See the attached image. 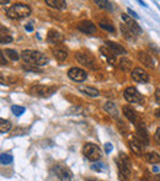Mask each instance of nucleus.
Instances as JSON below:
<instances>
[{
	"label": "nucleus",
	"mask_w": 160,
	"mask_h": 181,
	"mask_svg": "<svg viewBox=\"0 0 160 181\" xmlns=\"http://www.w3.org/2000/svg\"><path fill=\"white\" fill-rule=\"evenodd\" d=\"M79 91L84 92V94H86L87 96H91V97H97L100 95V92L97 89H95V87H91V86H84V85H80L79 87Z\"/></svg>",
	"instance_id": "nucleus-20"
},
{
	"label": "nucleus",
	"mask_w": 160,
	"mask_h": 181,
	"mask_svg": "<svg viewBox=\"0 0 160 181\" xmlns=\"http://www.w3.org/2000/svg\"><path fill=\"white\" fill-rule=\"evenodd\" d=\"M11 111L14 112V115L21 116L22 113L25 112V107H22V106H17V105H14V106H11Z\"/></svg>",
	"instance_id": "nucleus-34"
},
{
	"label": "nucleus",
	"mask_w": 160,
	"mask_h": 181,
	"mask_svg": "<svg viewBox=\"0 0 160 181\" xmlns=\"http://www.w3.org/2000/svg\"><path fill=\"white\" fill-rule=\"evenodd\" d=\"M104 148H105V153L108 154V153H111V150H112L113 147H112L111 143H105V147H104Z\"/></svg>",
	"instance_id": "nucleus-37"
},
{
	"label": "nucleus",
	"mask_w": 160,
	"mask_h": 181,
	"mask_svg": "<svg viewBox=\"0 0 160 181\" xmlns=\"http://www.w3.org/2000/svg\"><path fill=\"white\" fill-rule=\"evenodd\" d=\"M154 141H155L158 144H160V128H158L155 133H154Z\"/></svg>",
	"instance_id": "nucleus-36"
},
{
	"label": "nucleus",
	"mask_w": 160,
	"mask_h": 181,
	"mask_svg": "<svg viewBox=\"0 0 160 181\" xmlns=\"http://www.w3.org/2000/svg\"><path fill=\"white\" fill-rule=\"evenodd\" d=\"M85 181H101V180H97V179H94V178H86Z\"/></svg>",
	"instance_id": "nucleus-44"
},
{
	"label": "nucleus",
	"mask_w": 160,
	"mask_h": 181,
	"mask_svg": "<svg viewBox=\"0 0 160 181\" xmlns=\"http://www.w3.org/2000/svg\"><path fill=\"white\" fill-rule=\"evenodd\" d=\"M47 41L49 43L58 44V43H62L64 41V36L60 32H58V31H55V30H49L48 35H47Z\"/></svg>",
	"instance_id": "nucleus-16"
},
{
	"label": "nucleus",
	"mask_w": 160,
	"mask_h": 181,
	"mask_svg": "<svg viewBox=\"0 0 160 181\" xmlns=\"http://www.w3.org/2000/svg\"><path fill=\"white\" fill-rule=\"evenodd\" d=\"M68 76H69V79H71L73 81L81 83L87 78V74H86L85 70H82L80 68H76V67H73V68H70L68 70Z\"/></svg>",
	"instance_id": "nucleus-8"
},
{
	"label": "nucleus",
	"mask_w": 160,
	"mask_h": 181,
	"mask_svg": "<svg viewBox=\"0 0 160 181\" xmlns=\"http://www.w3.org/2000/svg\"><path fill=\"white\" fill-rule=\"evenodd\" d=\"M145 159L148 163H152V164H157L160 162V154L157 152H149L145 154Z\"/></svg>",
	"instance_id": "nucleus-25"
},
{
	"label": "nucleus",
	"mask_w": 160,
	"mask_h": 181,
	"mask_svg": "<svg viewBox=\"0 0 160 181\" xmlns=\"http://www.w3.org/2000/svg\"><path fill=\"white\" fill-rule=\"evenodd\" d=\"M0 60H1V65H6V64H8V60L5 59L4 52H1V55H0Z\"/></svg>",
	"instance_id": "nucleus-39"
},
{
	"label": "nucleus",
	"mask_w": 160,
	"mask_h": 181,
	"mask_svg": "<svg viewBox=\"0 0 160 181\" xmlns=\"http://www.w3.org/2000/svg\"><path fill=\"white\" fill-rule=\"evenodd\" d=\"M10 129H11V123H10V121L1 118V120H0V132L6 133L10 131Z\"/></svg>",
	"instance_id": "nucleus-27"
},
{
	"label": "nucleus",
	"mask_w": 160,
	"mask_h": 181,
	"mask_svg": "<svg viewBox=\"0 0 160 181\" xmlns=\"http://www.w3.org/2000/svg\"><path fill=\"white\" fill-rule=\"evenodd\" d=\"M123 96H125V99L128 102H131V103H138V105H143V102H144V99H143L142 94L136 89V87H133V86L126 87L125 92H123Z\"/></svg>",
	"instance_id": "nucleus-5"
},
{
	"label": "nucleus",
	"mask_w": 160,
	"mask_h": 181,
	"mask_svg": "<svg viewBox=\"0 0 160 181\" xmlns=\"http://www.w3.org/2000/svg\"><path fill=\"white\" fill-rule=\"evenodd\" d=\"M100 52H101V54H102V55H105V57H106L107 62H108V63H110L111 65L115 64L116 57H115V54H113L112 52H111L110 48H107L106 46H101V47H100Z\"/></svg>",
	"instance_id": "nucleus-18"
},
{
	"label": "nucleus",
	"mask_w": 160,
	"mask_h": 181,
	"mask_svg": "<svg viewBox=\"0 0 160 181\" xmlns=\"http://www.w3.org/2000/svg\"><path fill=\"white\" fill-rule=\"evenodd\" d=\"M139 4H142L143 6H147V4H145V3H143V1H139Z\"/></svg>",
	"instance_id": "nucleus-47"
},
{
	"label": "nucleus",
	"mask_w": 160,
	"mask_h": 181,
	"mask_svg": "<svg viewBox=\"0 0 160 181\" xmlns=\"http://www.w3.org/2000/svg\"><path fill=\"white\" fill-rule=\"evenodd\" d=\"M155 100H157V103L160 105V89L155 90Z\"/></svg>",
	"instance_id": "nucleus-40"
},
{
	"label": "nucleus",
	"mask_w": 160,
	"mask_h": 181,
	"mask_svg": "<svg viewBox=\"0 0 160 181\" xmlns=\"http://www.w3.org/2000/svg\"><path fill=\"white\" fill-rule=\"evenodd\" d=\"M55 87L54 86H47V85H33L30 89V94L39 97H48L54 94Z\"/></svg>",
	"instance_id": "nucleus-6"
},
{
	"label": "nucleus",
	"mask_w": 160,
	"mask_h": 181,
	"mask_svg": "<svg viewBox=\"0 0 160 181\" xmlns=\"http://www.w3.org/2000/svg\"><path fill=\"white\" fill-rule=\"evenodd\" d=\"M136 128H137V133H138V139L141 141V143H144V146H148L149 136H148V131H147V127L144 125V122L138 121L136 123Z\"/></svg>",
	"instance_id": "nucleus-9"
},
{
	"label": "nucleus",
	"mask_w": 160,
	"mask_h": 181,
	"mask_svg": "<svg viewBox=\"0 0 160 181\" xmlns=\"http://www.w3.org/2000/svg\"><path fill=\"white\" fill-rule=\"evenodd\" d=\"M76 27H78V30L80 31V32L85 33V35H94L96 32V26L91 21H89V20L80 21L78 25H76Z\"/></svg>",
	"instance_id": "nucleus-11"
},
{
	"label": "nucleus",
	"mask_w": 160,
	"mask_h": 181,
	"mask_svg": "<svg viewBox=\"0 0 160 181\" xmlns=\"http://www.w3.org/2000/svg\"><path fill=\"white\" fill-rule=\"evenodd\" d=\"M52 53L53 55L58 60L63 62L65 60L66 58H68V51H66L65 48H63L62 46H57V47H53L52 48Z\"/></svg>",
	"instance_id": "nucleus-17"
},
{
	"label": "nucleus",
	"mask_w": 160,
	"mask_h": 181,
	"mask_svg": "<svg viewBox=\"0 0 160 181\" xmlns=\"http://www.w3.org/2000/svg\"><path fill=\"white\" fill-rule=\"evenodd\" d=\"M138 59L139 62L144 65V67H147V68H154L155 67V64H154V59H153V57L150 54H148L147 52H143L141 51L138 53Z\"/></svg>",
	"instance_id": "nucleus-13"
},
{
	"label": "nucleus",
	"mask_w": 160,
	"mask_h": 181,
	"mask_svg": "<svg viewBox=\"0 0 160 181\" xmlns=\"http://www.w3.org/2000/svg\"><path fill=\"white\" fill-rule=\"evenodd\" d=\"M123 113H125V116L130 120L132 123H137L139 120H138V117L136 115V112H134V110L132 107L130 106H123Z\"/></svg>",
	"instance_id": "nucleus-19"
},
{
	"label": "nucleus",
	"mask_w": 160,
	"mask_h": 181,
	"mask_svg": "<svg viewBox=\"0 0 160 181\" xmlns=\"http://www.w3.org/2000/svg\"><path fill=\"white\" fill-rule=\"evenodd\" d=\"M12 42V37L10 35H5L4 32H1L0 35V43L1 44H5V43H10Z\"/></svg>",
	"instance_id": "nucleus-33"
},
{
	"label": "nucleus",
	"mask_w": 160,
	"mask_h": 181,
	"mask_svg": "<svg viewBox=\"0 0 160 181\" xmlns=\"http://www.w3.org/2000/svg\"><path fill=\"white\" fill-rule=\"evenodd\" d=\"M75 58H76V60H78L80 64L87 67V68H91V69H96L97 68L95 58H94V57H91L90 54L82 53V52H76V53H75Z\"/></svg>",
	"instance_id": "nucleus-7"
},
{
	"label": "nucleus",
	"mask_w": 160,
	"mask_h": 181,
	"mask_svg": "<svg viewBox=\"0 0 160 181\" xmlns=\"http://www.w3.org/2000/svg\"><path fill=\"white\" fill-rule=\"evenodd\" d=\"M12 155L9 154V153H3L1 155H0V162H1L3 165H9L12 163Z\"/></svg>",
	"instance_id": "nucleus-28"
},
{
	"label": "nucleus",
	"mask_w": 160,
	"mask_h": 181,
	"mask_svg": "<svg viewBox=\"0 0 160 181\" xmlns=\"http://www.w3.org/2000/svg\"><path fill=\"white\" fill-rule=\"evenodd\" d=\"M116 162H117V166H118V171H120L121 180L128 179L131 175V160H130V158H128L126 154L120 153Z\"/></svg>",
	"instance_id": "nucleus-3"
},
{
	"label": "nucleus",
	"mask_w": 160,
	"mask_h": 181,
	"mask_svg": "<svg viewBox=\"0 0 160 181\" xmlns=\"http://www.w3.org/2000/svg\"><path fill=\"white\" fill-rule=\"evenodd\" d=\"M153 170H154V171H155V173H157V171H159V168H157V166H154V168H153Z\"/></svg>",
	"instance_id": "nucleus-46"
},
{
	"label": "nucleus",
	"mask_w": 160,
	"mask_h": 181,
	"mask_svg": "<svg viewBox=\"0 0 160 181\" xmlns=\"http://www.w3.org/2000/svg\"><path fill=\"white\" fill-rule=\"evenodd\" d=\"M25 30H26L27 32H32V31H33V26L31 25V24H27V25H25Z\"/></svg>",
	"instance_id": "nucleus-41"
},
{
	"label": "nucleus",
	"mask_w": 160,
	"mask_h": 181,
	"mask_svg": "<svg viewBox=\"0 0 160 181\" xmlns=\"http://www.w3.org/2000/svg\"><path fill=\"white\" fill-rule=\"evenodd\" d=\"M100 27L102 28V30H106V31H108V32H112V33H115V27H113V25H111L110 22H107V21H100Z\"/></svg>",
	"instance_id": "nucleus-29"
},
{
	"label": "nucleus",
	"mask_w": 160,
	"mask_h": 181,
	"mask_svg": "<svg viewBox=\"0 0 160 181\" xmlns=\"http://www.w3.org/2000/svg\"><path fill=\"white\" fill-rule=\"evenodd\" d=\"M131 75H132V79L137 83H147L149 80V74L143 68H134Z\"/></svg>",
	"instance_id": "nucleus-12"
},
{
	"label": "nucleus",
	"mask_w": 160,
	"mask_h": 181,
	"mask_svg": "<svg viewBox=\"0 0 160 181\" xmlns=\"http://www.w3.org/2000/svg\"><path fill=\"white\" fill-rule=\"evenodd\" d=\"M127 11H128V14H130V15H131V16H132V17H134V19H137V20L139 19V16H138V15H137V12H134V11H133V10H132V9H128V10H127Z\"/></svg>",
	"instance_id": "nucleus-38"
},
{
	"label": "nucleus",
	"mask_w": 160,
	"mask_h": 181,
	"mask_svg": "<svg viewBox=\"0 0 160 181\" xmlns=\"http://www.w3.org/2000/svg\"><path fill=\"white\" fill-rule=\"evenodd\" d=\"M22 68H24L25 70H27V71H35V73H41V71H42V69H41L39 67L31 65V64H25Z\"/></svg>",
	"instance_id": "nucleus-32"
},
{
	"label": "nucleus",
	"mask_w": 160,
	"mask_h": 181,
	"mask_svg": "<svg viewBox=\"0 0 160 181\" xmlns=\"http://www.w3.org/2000/svg\"><path fill=\"white\" fill-rule=\"evenodd\" d=\"M82 154L86 159H89L90 162H96L101 157V149L94 143H86L82 147Z\"/></svg>",
	"instance_id": "nucleus-4"
},
{
	"label": "nucleus",
	"mask_w": 160,
	"mask_h": 181,
	"mask_svg": "<svg viewBox=\"0 0 160 181\" xmlns=\"http://www.w3.org/2000/svg\"><path fill=\"white\" fill-rule=\"evenodd\" d=\"M95 4H97L100 8H105V9H108V10H112V5L110 1H106V0H95Z\"/></svg>",
	"instance_id": "nucleus-31"
},
{
	"label": "nucleus",
	"mask_w": 160,
	"mask_h": 181,
	"mask_svg": "<svg viewBox=\"0 0 160 181\" xmlns=\"http://www.w3.org/2000/svg\"><path fill=\"white\" fill-rule=\"evenodd\" d=\"M154 181H160V175H157V176L154 178Z\"/></svg>",
	"instance_id": "nucleus-45"
},
{
	"label": "nucleus",
	"mask_w": 160,
	"mask_h": 181,
	"mask_svg": "<svg viewBox=\"0 0 160 181\" xmlns=\"http://www.w3.org/2000/svg\"><path fill=\"white\" fill-rule=\"evenodd\" d=\"M154 115H155V117L160 118V108H157V110L154 111Z\"/></svg>",
	"instance_id": "nucleus-42"
},
{
	"label": "nucleus",
	"mask_w": 160,
	"mask_h": 181,
	"mask_svg": "<svg viewBox=\"0 0 160 181\" xmlns=\"http://www.w3.org/2000/svg\"><path fill=\"white\" fill-rule=\"evenodd\" d=\"M104 108H105V111H107L112 117H118V110H117V107L113 102H106Z\"/></svg>",
	"instance_id": "nucleus-22"
},
{
	"label": "nucleus",
	"mask_w": 160,
	"mask_h": 181,
	"mask_svg": "<svg viewBox=\"0 0 160 181\" xmlns=\"http://www.w3.org/2000/svg\"><path fill=\"white\" fill-rule=\"evenodd\" d=\"M31 14V8L26 4H14L11 5L9 9H6V15L8 17L14 19V20H20L24 17H27L28 15Z\"/></svg>",
	"instance_id": "nucleus-2"
},
{
	"label": "nucleus",
	"mask_w": 160,
	"mask_h": 181,
	"mask_svg": "<svg viewBox=\"0 0 160 181\" xmlns=\"http://www.w3.org/2000/svg\"><path fill=\"white\" fill-rule=\"evenodd\" d=\"M106 47L110 48L111 52L115 55H122V54H127V51L122 47L120 43H116V42H112V41H106L105 42Z\"/></svg>",
	"instance_id": "nucleus-15"
},
{
	"label": "nucleus",
	"mask_w": 160,
	"mask_h": 181,
	"mask_svg": "<svg viewBox=\"0 0 160 181\" xmlns=\"http://www.w3.org/2000/svg\"><path fill=\"white\" fill-rule=\"evenodd\" d=\"M121 19H122V21L126 24V26H128V27H130L132 31L134 33H141L142 32V28H141V26H139L136 21H134V20H132L130 16H128V15H126V14H122L121 15Z\"/></svg>",
	"instance_id": "nucleus-14"
},
{
	"label": "nucleus",
	"mask_w": 160,
	"mask_h": 181,
	"mask_svg": "<svg viewBox=\"0 0 160 181\" xmlns=\"http://www.w3.org/2000/svg\"><path fill=\"white\" fill-rule=\"evenodd\" d=\"M21 58L25 60V63L36 65V67H43L46 64H48V62H49V59L43 53H41L38 51H31V49L22 51Z\"/></svg>",
	"instance_id": "nucleus-1"
},
{
	"label": "nucleus",
	"mask_w": 160,
	"mask_h": 181,
	"mask_svg": "<svg viewBox=\"0 0 160 181\" xmlns=\"http://www.w3.org/2000/svg\"><path fill=\"white\" fill-rule=\"evenodd\" d=\"M91 169L94 170V171H96V173H101L102 169H104V165L100 164V163H94L91 165Z\"/></svg>",
	"instance_id": "nucleus-35"
},
{
	"label": "nucleus",
	"mask_w": 160,
	"mask_h": 181,
	"mask_svg": "<svg viewBox=\"0 0 160 181\" xmlns=\"http://www.w3.org/2000/svg\"><path fill=\"white\" fill-rule=\"evenodd\" d=\"M53 171H54V174L57 175V176H58V179L60 181H73L71 173L66 168L62 166V165H55Z\"/></svg>",
	"instance_id": "nucleus-10"
},
{
	"label": "nucleus",
	"mask_w": 160,
	"mask_h": 181,
	"mask_svg": "<svg viewBox=\"0 0 160 181\" xmlns=\"http://www.w3.org/2000/svg\"><path fill=\"white\" fill-rule=\"evenodd\" d=\"M4 54H6L9 58L11 59V60H14V62L19 60L20 57H21L16 51H15V49H11V48H6V49H5V51H4Z\"/></svg>",
	"instance_id": "nucleus-26"
},
{
	"label": "nucleus",
	"mask_w": 160,
	"mask_h": 181,
	"mask_svg": "<svg viewBox=\"0 0 160 181\" xmlns=\"http://www.w3.org/2000/svg\"><path fill=\"white\" fill-rule=\"evenodd\" d=\"M132 67H133V63L128 58H126V57H123V58L120 59V68L123 71H130L132 69Z\"/></svg>",
	"instance_id": "nucleus-23"
},
{
	"label": "nucleus",
	"mask_w": 160,
	"mask_h": 181,
	"mask_svg": "<svg viewBox=\"0 0 160 181\" xmlns=\"http://www.w3.org/2000/svg\"><path fill=\"white\" fill-rule=\"evenodd\" d=\"M143 181H150V179H149V174H148V171L145 173V176H144Z\"/></svg>",
	"instance_id": "nucleus-43"
},
{
	"label": "nucleus",
	"mask_w": 160,
	"mask_h": 181,
	"mask_svg": "<svg viewBox=\"0 0 160 181\" xmlns=\"http://www.w3.org/2000/svg\"><path fill=\"white\" fill-rule=\"evenodd\" d=\"M130 147H131V149L133 150V153L136 154V155H141L142 154V149H141V146L139 144H137L136 142H130Z\"/></svg>",
	"instance_id": "nucleus-30"
},
{
	"label": "nucleus",
	"mask_w": 160,
	"mask_h": 181,
	"mask_svg": "<svg viewBox=\"0 0 160 181\" xmlns=\"http://www.w3.org/2000/svg\"><path fill=\"white\" fill-rule=\"evenodd\" d=\"M46 4L51 8L59 9V10H63L66 8V3L64 0H46Z\"/></svg>",
	"instance_id": "nucleus-21"
},
{
	"label": "nucleus",
	"mask_w": 160,
	"mask_h": 181,
	"mask_svg": "<svg viewBox=\"0 0 160 181\" xmlns=\"http://www.w3.org/2000/svg\"><path fill=\"white\" fill-rule=\"evenodd\" d=\"M121 31H122V33H123V36L127 38V40H130V41H132V40H134L136 38V33L133 32V31L128 27V26H126V25H121Z\"/></svg>",
	"instance_id": "nucleus-24"
}]
</instances>
